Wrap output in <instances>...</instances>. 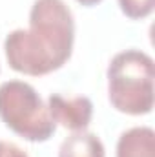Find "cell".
I'll return each instance as SVG.
<instances>
[{
  "instance_id": "obj_7",
  "label": "cell",
  "mask_w": 155,
  "mask_h": 157,
  "mask_svg": "<svg viewBox=\"0 0 155 157\" xmlns=\"http://www.w3.org/2000/svg\"><path fill=\"white\" fill-rule=\"evenodd\" d=\"M120 11L131 20H142L153 13L155 0H117Z\"/></svg>"
},
{
  "instance_id": "obj_1",
  "label": "cell",
  "mask_w": 155,
  "mask_h": 157,
  "mask_svg": "<svg viewBox=\"0 0 155 157\" xmlns=\"http://www.w3.org/2000/svg\"><path fill=\"white\" fill-rule=\"evenodd\" d=\"M75 18L64 0H35L29 28L13 29L4 40L6 60L17 73L42 77L60 70L73 53Z\"/></svg>"
},
{
  "instance_id": "obj_5",
  "label": "cell",
  "mask_w": 155,
  "mask_h": 157,
  "mask_svg": "<svg viewBox=\"0 0 155 157\" xmlns=\"http://www.w3.org/2000/svg\"><path fill=\"white\" fill-rule=\"evenodd\" d=\"M117 157H155V132L150 126H135L120 133Z\"/></svg>"
},
{
  "instance_id": "obj_6",
  "label": "cell",
  "mask_w": 155,
  "mask_h": 157,
  "mask_svg": "<svg viewBox=\"0 0 155 157\" xmlns=\"http://www.w3.org/2000/svg\"><path fill=\"white\" fill-rule=\"evenodd\" d=\"M59 157H106V150L99 135L82 130L73 132L60 143Z\"/></svg>"
},
{
  "instance_id": "obj_8",
  "label": "cell",
  "mask_w": 155,
  "mask_h": 157,
  "mask_svg": "<svg viewBox=\"0 0 155 157\" xmlns=\"http://www.w3.org/2000/svg\"><path fill=\"white\" fill-rule=\"evenodd\" d=\"M0 157H29L18 144L9 141H0Z\"/></svg>"
},
{
  "instance_id": "obj_2",
  "label": "cell",
  "mask_w": 155,
  "mask_h": 157,
  "mask_svg": "<svg viewBox=\"0 0 155 157\" xmlns=\"http://www.w3.org/2000/svg\"><path fill=\"white\" fill-rule=\"evenodd\" d=\"M108 99L117 112L126 115H148L153 110V59L141 49H126L110 60Z\"/></svg>"
},
{
  "instance_id": "obj_3",
  "label": "cell",
  "mask_w": 155,
  "mask_h": 157,
  "mask_svg": "<svg viewBox=\"0 0 155 157\" xmlns=\"http://www.w3.org/2000/svg\"><path fill=\"white\" fill-rule=\"evenodd\" d=\"M0 121L29 143H46L57 130L47 104L24 80H6L0 84Z\"/></svg>"
},
{
  "instance_id": "obj_4",
  "label": "cell",
  "mask_w": 155,
  "mask_h": 157,
  "mask_svg": "<svg viewBox=\"0 0 155 157\" xmlns=\"http://www.w3.org/2000/svg\"><path fill=\"white\" fill-rule=\"evenodd\" d=\"M47 110L55 124L70 132L86 130L93 119V102L84 95L64 97L60 93H51L47 99Z\"/></svg>"
},
{
  "instance_id": "obj_9",
  "label": "cell",
  "mask_w": 155,
  "mask_h": 157,
  "mask_svg": "<svg viewBox=\"0 0 155 157\" xmlns=\"http://www.w3.org/2000/svg\"><path fill=\"white\" fill-rule=\"evenodd\" d=\"M80 6H84V7H93V6H97V4H100L102 0H77Z\"/></svg>"
}]
</instances>
